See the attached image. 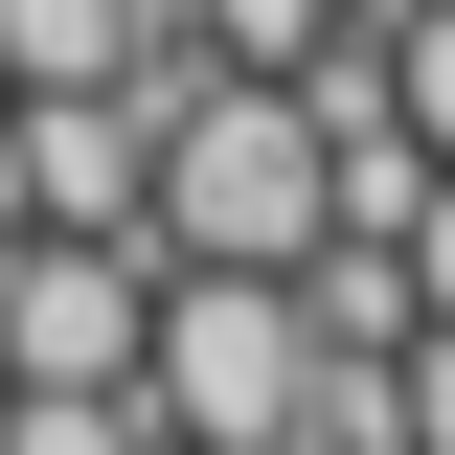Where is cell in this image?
Instances as JSON below:
<instances>
[{"label":"cell","mask_w":455,"mask_h":455,"mask_svg":"<svg viewBox=\"0 0 455 455\" xmlns=\"http://www.w3.org/2000/svg\"><path fill=\"white\" fill-rule=\"evenodd\" d=\"M296 364H319V319H296V274H182L137 296V433L160 455H274L296 433Z\"/></svg>","instance_id":"1"},{"label":"cell","mask_w":455,"mask_h":455,"mask_svg":"<svg viewBox=\"0 0 455 455\" xmlns=\"http://www.w3.org/2000/svg\"><path fill=\"white\" fill-rule=\"evenodd\" d=\"M137 228H0V387H137Z\"/></svg>","instance_id":"2"},{"label":"cell","mask_w":455,"mask_h":455,"mask_svg":"<svg viewBox=\"0 0 455 455\" xmlns=\"http://www.w3.org/2000/svg\"><path fill=\"white\" fill-rule=\"evenodd\" d=\"M114 68H205L160 0H0V92H114Z\"/></svg>","instance_id":"3"},{"label":"cell","mask_w":455,"mask_h":455,"mask_svg":"<svg viewBox=\"0 0 455 455\" xmlns=\"http://www.w3.org/2000/svg\"><path fill=\"white\" fill-rule=\"evenodd\" d=\"M364 23H387V114L455 160V0H364Z\"/></svg>","instance_id":"4"},{"label":"cell","mask_w":455,"mask_h":455,"mask_svg":"<svg viewBox=\"0 0 455 455\" xmlns=\"http://www.w3.org/2000/svg\"><path fill=\"white\" fill-rule=\"evenodd\" d=\"M0 455H160L137 387H0Z\"/></svg>","instance_id":"5"},{"label":"cell","mask_w":455,"mask_h":455,"mask_svg":"<svg viewBox=\"0 0 455 455\" xmlns=\"http://www.w3.org/2000/svg\"><path fill=\"white\" fill-rule=\"evenodd\" d=\"M387 433H410V455H455V319H410V364H387Z\"/></svg>","instance_id":"6"},{"label":"cell","mask_w":455,"mask_h":455,"mask_svg":"<svg viewBox=\"0 0 455 455\" xmlns=\"http://www.w3.org/2000/svg\"><path fill=\"white\" fill-rule=\"evenodd\" d=\"M410 319H455V160H433V205H410Z\"/></svg>","instance_id":"7"}]
</instances>
